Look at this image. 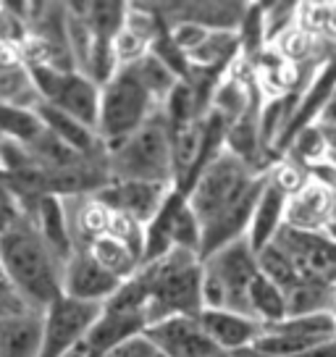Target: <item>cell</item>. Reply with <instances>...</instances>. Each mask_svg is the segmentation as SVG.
<instances>
[{"mask_svg": "<svg viewBox=\"0 0 336 357\" xmlns=\"http://www.w3.org/2000/svg\"><path fill=\"white\" fill-rule=\"evenodd\" d=\"M258 276V257L247 239L202 257V310L250 315V287ZM252 318V315H250Z\"/></svg>", "mask_w": 336, "mask_h": 357, "instance_id": "4", "label": "cell"}, {"mask_svg": "<svg viewBox=\"0 0 336 357\" xmlns=\"http://www.w3.org/2000/svg\"><path fill=\"white\" fill-rule=\"evenodd\" d=\"M0 297H16V291H13L11 279H8V273H6L3 263H0Z\"/></svg>", "mask_w": 336, "mask_h": 357, "instance_id": "37", "label": "cell"}, {"mask_svg": "<svg viewBox=\"0 0 336 357\" xmlns=\"http://www.w3.org/2000/svg\"><path fill=\"white\" fill-rule=\"evenodd\" d=\"M174 192V184H155V181H111L92 197L102 202L108 211L126 215L139 226L155 218L160 208Z\"/></svg>", "mask_w": 336, "mask_h": 357, "instance_id": "9", "label": "cell"}, {"mask_svg": "<svg viewBox=\"0 0 336 357\" xmlns=\"http://www.w3.org/2000/svg\"><path fill=\"white\" fill-rule=\"evenodd\" d=\"M250 315L260 326L281 324L287 318V291L258 273L250 287Z\"/></svg>", "mask_w": 336, "mask_h": 357, "instance_id": "23", "label": "cell"}, {"mask_svg": "<svg viewBox=\"0 0 336 357\" xmlns=\"http://www.w3.org/2000/svg\"><path fill=\"white\" fill-rule=\"evenodd\" d=\"M287 200L289 195L279 190L273 181H266V187L260 192L258 205L252 211V221H250V231H247V242L258 252L266 245H270L279 231L284 229V213H287Z\"/></svg>", "mask_w": 336, "mask_h": 357, "instance_id": "20", "label": "cell"}, {"mask_svg": "<svg viewBox=\"0 0 336 357\" xmlns=\"http://www.w3.org/2000/svg\"><path fill=\"white\" fill-rule=\"evenodd\" d=\"M315 126H318L326 137H334L336 134V92H334V98L328 100V105L323 108V113H321V119H318Z\"/></svg>", "mask_w": 336, "mask_h": 357, "instance_id": "35", "label": "cell"}, {"mask_svg": "<svg viewBox=\"0 0 336 357\" xmlns=\"http://www.w3.org/2000/svg\"><path fill=\"white\" fill-rule=\"evenodd\" d=\"M102 305L71 300L61 294L43 312V349L40 357H66L71 349L84 344L92 326L98 324Z\"/></svg>", "mask_w": 336, "mask_h": 357, "instance_id": "8", "label": "cell"}, {"mask_svg": "<svg viewBox=\"0 0 336 357\" xmlns=\"http://www.w3.org/2000/svg\"><path fill=\"white\" fill-rule=\"evenodd\" d=\"M66 357H95V355L90 352V347H87V344H79L77 349H71Z\"/></svg>", "mask_w": 336, "mask_h": 357, "instance_id": "39", "label": "cell"}, {"mask_svg": "<svg viewBox=\"0 0 336 357\" xmlns=\"http://www.w3.org/2000/svg\"><path fill=\"white\" fill-rule=\"evenodd\" d=\"M273 242L289 252L303 279H318L336 287V245L326 231L315 234L284 226Z\"/></svg>", "mask_w": 336, "mask_h": 357, "instance_id": "10", "label": "cell"}, {"mask_svg": "<svg viewBox=\"0 0 336 357\" xmlns=\"http://www.w3.org/2000/svg\"><path fill=\"white\" fill-rule=\"evenodd\" d=\"M255 257H258L260 276H266L268 281H273V284L281 287L284 291H289L294 284L303 281L300 271H297V263H294L289 252H287L284 247L276 245V242H270V245H266L263 250H258Z\"/></svg>", "mask_w": 336, "mask_h": 357, "instance_id": "25", "label": "cell"}, {"mask_svg": "<svg viewBox=\"0 0 336 357\" xmlns=\"http://www.w3.org/2000/svg\"><path fill=\"white\" fill-rule=\"evenodd\" d=\"M24 215V208H22V200L16 197V192L0 178V234L6 231V229H11L16 221H22Z\"/></svg>", "mask_w": 336, "mask_h": 357, "instance_id": "34", "label": "cell"}, {"mask_svg": "<svg viewBox=\"0 0 336 357\" xmlns=\"http://www.w3.org/2000/svg\"><path fill=\"white\" fill-rule=\"evenodd\" d=\"M135 71V77L139 79V84L155 98L158 105H163L168 100V95L179 87V77L174 71H168L153 53H147L142 61H137L135 66H126Z\"/></svg>", "mask_w": 336, "mask_h": 357, "instance_id": "26", "label": "cell"}, {"mask_svg": "<svg viewBox=\"0 0 336 357\" xmlns=\"http://www.w3.org/2000/svg\"><path fill=\"white\" fill-rule=\"evenodd\" d=\"M336 307V287L318 279H303L287 291V318L297 315H318V312H334Z\"/></svg>", "mask_w": 336, "mask_h": 357, "instance_id": "21", "label": "cell"}, {"mask_svg": "<svg viewBox=\"0 0 336 357\" xmlns=\"http://www.w3.org/2000/svg\"><path fill=\"white\" fill-rule=\"evenodd\" d=\"M326 234L331 236V242H334V245H336V223H331V226L326 229Z\"/></svg>", "mask_w": 336, "mask_h": 357, "instance_id": "40", "label": "cell"}, {"mask_svg": "<svg viewBox=\"0 0 336 357\" xmlns=\"http://www.w3.org/2000/svg\"><path fill=\"white\" fill-rule=\"evenodd\" d=\"M145 331H147V315L102 307L100 318H98V324L92 326V331L84 339V344L90 347V352L95 357H105L111 349L123 344L126 339H132L137 334H145Z\"/></svg>", "mask_w": 336, "mask_h": 357, "instance_id": "18", "label": "cell"}, {"mask_svg": "<svg viewBox=\"0 0 336 357\" xmlns=\"http://www.w3.org/2000/svg\"><path fill=\"white\" fill-rule=\"evenodd\" d=\"M43 132H45V126L34 111L0 102V139H8V142L26 147L32 145Z\"/></svg>", "mask_w": 336, "mask_h": 357, "instance_id": "24", "label": "cell"}, {"mask_svg": "<svg viewBox=\"0 0 336 357\" xmlns=\"http://www.w3.org/2000/svg\"><path fill=\"white\" fill-rule=\"evenodd\" d=\"M147 53H150V45L142 43L139 37H135L126 29H121V32L116 34V40H113V56L119 61V68L135 66L137 61H142Z\"/></svg>", "mask_w": 336, "mask_h": 357, "instance_id": "31", "label": "cell"}, {"mask_svg": "<svg viewBox=\"0 0 336 357\" xmlns=\"http://www.w3.org/2000/svg\"><path fill=\"white\" fill-rule=\"evenodd\" d=\"M26 218L32 221L37 234L47 242V247L56 252L61 260H68L74 252V236H71V223H68L66 200L56 195H43L32 200L22 202Z\"/></svg>", "mask_w": 336, "mask_h": 357, "instance_id": "14", "label": "cell"}, {"mask_svg": "<svg viewBox=\"0 0 336 357\" xmlns=\"http://www.w3.org/2000/svg\"><path fill=\"white\" fill-rule=\"evenodd\" d=\"M334 92H336V56L331 58V61H326L323 66L315 71L313 82L303 89L289 126H287V132H284V137H281L279 145H276V153H279L281 158H284V150L289 147V142L297 134L305 132L307 126H315V123H318L323 108L328 105V100L334 98Z\"/></svg>", "mask_w": 336, "mask_h": 357, "instance_id": "13", "label": "cell"}, {"mask_svg": "<svg viewBox=\"0 0 336 357\" xmlns=\"http://www.w3.org/2000/svg\"><path fill=\"white\" fill-rule=\"evenodd\" d=\"M26 68L40 100L63 111L90 129H98L100 87L90 77H84L82 71H63L50 63H32Z\"/></svg>", "mask_w": 336, "mask_h": 357, "instance_id": "7", "label": "cell"}, {"mask_svg": "<svg viewBox=\"0 0 336 357\" xmlns=\"http://www.w3.org/2000/svg\"><path fill=\"white\" fill-rule=\"evenodd\" d=\"M263 19H266V43L268 47L281 34H287L291 26L300 24V3H260Z\"/></svg>", "mask_w": 336, "mask_h": 357, "instance_id": "30", "label": "cell"}, {"mask_svg": "<svg viewBox=\"0 0 336 357\" xmlns=\"http://www.w3.org/2000/svg\"><path fill=\"white\" fill-rule=\"evenodd\" d=\"M87 252L119 281H129L139 271V255L111 234L98 236L95 242H90Z\"/></svg>", "mask_w": 336, "mask_h": 357, "instance_id": "22", "label": "cell"}, {"mask_svg": "<svg viewBox=\"0 0 336 357\" xmlns=\"http://www.w3.org/2000/svg\"><path fill=\"white\" fill-rule=\"evenodd\" d=\"M297 357H336V336L334 339H326L321 344L310 347L307 352H303V355H297Z\"/></svg>", "mask_w": 336, "mask_h": 357, "instance_id": "36", "label": "cell"}, {"mask_svg": "<svg viewBox=\"0 0 336 357\" xmlns=\"http://www.w3.org/2000/svg\"><path fill=\"white\" fill-rule=\"evenodd\" d=\"M234 357H273V355L260 352V349H255V347H247V349H242V352H234Z\"/></svg>", "mask_w": 336, "mask_h": 357, "instance_id": "38", "label": "cell"}, {"mask_svg": "<svg viewBox=\"0 0 336 357\" xmlns=\"http://www.w3.org/2000/svg\"><path fill=\"white\" fill-rule=\"evenodd\" d=\"M147 289V328L166 318L202 312V257L187 250H171L135 273Z\"/></svg>", "mask_w": 336, "mask_h": 357, "instance_id": "2", "label": "cell"}, {"mask_svg": "<svg viewBox=\"0 0 336 357\" xmlns=\"http://www.w3.org/2000/svg\"><path fill=\"white\" fill-rule=\"evenodd\" d=\"M0 263L11 279L16 297L29 310L45 312L47 305L63 294L61 284L66 260L47 247L26 215L0 234Z\"/></svg>", "mask_w": 336, "mask_h": 357, "instance_id": "1", "label": "cell"}, {"mask_svg": "<svg viewBox=\"0 0 336 357\" xmlns=\"http://www.w3.org/2000/svg\"><path fill=\"white\" fill-rule=\"evenodd\" d=\"M202 334L208 336L218 349L224 352H242L247 347L255 344V339L260 336L263 326L250 318V315H239L231 310H202L197 315Z\"/></svg>", "mask_w": 336, "mask_h": 357, "instance_id": "16", "label": "cell"}, {"mask_svg": "<svg viewBox=\"0 0 336 357\" xmlns=\"http://www.w3.org/2000/svg\"><path fill=\"white\" fill-rule=\"evenodd\" d=\"M121 284L123 281L111 276L87 250H74L71 257L63 263V284H61V289L71 300L105 305L119 291Z\"/></svg>", "mask_w": 336, "mask_h": 357, "instance_id": "11", "label": "cell"}, {"mask_svg": "<svg viewBox=\"0 0 336 357\" xmlns=\"http://www.w3.org/2000/svg\"><path fill=\"white\" fill-rule=\"evenodd\" d=\"M147 336L160 347V352L166 357H208L218 349L202 334L197 318H187V315L153 324L147 328Z\"/></svg>", "mask_w": 336, "mask_h": 357, "instance_id": "15", "label": "cell"}, {"mask_svg": "<svg viewBox=\"0 0 336 357\" xmlns=\"http://www.w3.org/2000/svg\"><path fill=\"white\" fill-rule=\"evenodd\" d=\"M34 113L40 116V121H43L47 132L56 134L61 142H66L71 150H77L79 155L105 158V145L100 142V137H98L95 129L84 126L82 121L71 119L63 111H58V108H53V105H47L43 100L34 105Z\"/></svg>", "mask_w": 336, "mask_h": 357, "instance_id": "19", "label": "cell"}, {"mask_svg": "<svg viewBox=\"0 0 336 357\" xmlns=\"http://www.w3.org/2000/svg\"><path fill=\"white\" fill-rule=\"evenodd\" d=\"M331 315H334V326H336V307H334V312H331Z\"/></svg>", "mask_w": 336, "mask_h": 357, "instance_id": "41", "label": "cell"}, {"mask_svg": "<svg viewBox=\"0 0 336 357\" xmlns=\"http://www.w3.org/2000/svg\"><path fill=\"white\" fill-rule=\"evenodd\" d=\"M263 174H255L231 153H221L194 178L192 190L187 192V202L200 218V223H211L215 215H221L226 208H231Z\"/></svg>", "mask_w": 336, "mask_h": 357, "instance_id": "6", "label": "cell"}, {"mask_svg": "<svg viewBox=\"0 0 336 357\" xmlns=\"http://www.w3.org/2000/svg\"><path fill=\"white\" fill-rule=\"evenodd\" d=\"M236 37H239V47H242V56L255 61V58L268 47L266 43V19H263V6L260 3H247V13L239 29H236Z\"/></svg>", "mask_w": 336, "mask_h": 357, "instance_id": "28", "label": "cell"}, {"mask_svg": "<svg viewBox=\"0 0 336 357\" xmlns=\"http://www.w3.org/2000/svg\"><path fill=\"white\" fill-rule=\"evenodd\" d=\"M334 200L336 190L321 178H313L305 184L300 192H294L287 200L284 213V226L297 229V231H326L334 221Z\"/></svg>", "mask_w": 336, "mask_h": 357, "instance_id": "12", "label": "cell"}, {"mask_svg": "<svg viewBox=\"0 0 336 357\" xmlns=\"http://www.w3.org/2000/svg\"><path fill=\"white\" fill-rule=\"evenodd\" d=\"M105 357H166L160 352V347L145 334H137L132 339H126L123 344H119L116 349H111Z\"/></svg>", "mask_w": 336, "mask_h": 357, "instance_id": "33", "label": "cell"}, {"mask_svg": "<svg viewBox=\"0 0 336 357\" xmlns=\"http://www.w3.org/2000/svg\"><path fill=\"white\" fill-rule=\"evenodd\" d=\"M105 163L111 181L176 184L171 134L163 111H158L142 129L129 134L126 139L105 147Z\"/></svg>", "mask_w": 336, "mask_h": 357, "instance_id": "3", "label": "cell"}, {"mask_svg": "<svg viewBox=\"0 0 336 357\" xmlns=\"http://www.w3.org/2000/svg\"><path fill=\"white\" fill-rule=\"evenodd\" d=\"M43 312H0V357H40Z\"/></svg>", "mask_w": 336, "mask_h": 357, "instance_id": "17", "label": "cell"}, {"mask_svg": "<svg viewBox=\"0 0 336 357\" xmlns=\"http://www.w3.org/2000/svg\"><path fill=\"white\" fill-rule=\"evenodd\" d=\"M171 250H187L194 255H200L202 250V223L187 200L181 202L171 221Z\"/></svg>", "mask_w": 336, "mask_h": 357, "instance_id": "27", "label": "cell"}, {"mask_svg": "<svg viewBox=\"0 0 336 357\" xmlns=\"http://www.w3.org/2000/svg\"><path fill=\"white\" fill-rule=\"evenodd\" d=\"M160 105L147 92L132 68H119L116 77L100 87V116H98V137L105 147L126 139L129 134L142 129Z\"/></svg>", "mask_w": 336, "mask_h": 357, "instance_id": "5", "label": "cell"}, {"mask_svg": "<svg viewBox=\"0 0 336 357\" xmlns=\"http://www.w3.org/2000/svg\"><path fill=\"white\" fill-rule=\"evenodd\" d=\"M208 34L211 32H208L205 26L192 24V22H179V24H171V26H168V37H171V43L176 45L179 50H184L187 56L194 53V50L208 40Z\"/></svg>", "mask_w": 336, "mask_h": 357, "instance_id": "32", "label": "cell"}, {"mask_svg": "<svg viewBox=\"0 0 336 357\" xmlns=\"http://www.w3.org/2000/svg\"><path fill=\"white\" fill-rule=\"evenodd\" d=\"M84 22L98 40L113 43L116 34L123 29V22H126V3H90V11L84 16Z\"/></svg>", "mask_w": 336, "mask_h": 357, "instance_id": "29", "label": "cell"}]
</instances>
